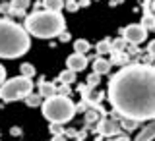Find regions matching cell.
Masks as SVG:
<instances>
[{
    "instance_id": "277c9868",
    "label": "cell",
    "mask_w": 155,
    "mask_h": 141,
    "mask_svg": "<svg viewBox=\"0 0 155 141\" xmlns=\"http://www.w3.org/2000/svg\"><path fill=\"white\" fill-rule=\"evenodd\" d=\"M41 108H43V116L48 122L54 124H66L76 114V104L66 95H56V93L47 97L41 103Z\"/></svg>"
},
{
    "instance_id": "4316f807",
    "label": "cell",
    "mask_w": 155,
    "mask_h": 141,
    "mask_svg": "<svg viewBox=\"0 0 155 141\" xmlns=\"http://www.w3.org/2000/svg\"><path fill=\"white\" fill-rule=\"evenodd\" d=\"M147 52H149V56H155V41H151L147 45Z\"/></svg>"
},
{
    "instance_id": "3957f363",
    "label": "cell",
    "mask_w": 155,
    "mask_h": 141,
    "mask_svg": "<svg viewBox=\"0 0 155 141\" xmlns=\"http://www.w3.org/2000/svg\"><path fill=\"white\" fill-rule=\"evenodd\" d=\"M64 27H66L64 16L60 12H52V10L35 12L25 19V31L39 39L56 37L60 31H64Z\"/></svg>"
},
{
    "instance_id": "836d02e7",
    "label": "cell",
    "mask_w": 155,
    "mask_h": 141,
    "mask_svg": "<svg viewBox=\"0 0 155 141\" xmlns=\"http://www.w3.org/2000/svg\"><path fill=\"white\" fill-rule=\"evenodd\" d=\"M76 130H66V135H70V137H76Z\"/></svg>"
},
{
    "instance_id": "44dd1931",
    "label": "cell",
    "mask_w": 155,
    "mask_h": 141,
    "mask_svg": "<svg viewBox=\"0 0 155 141\" xmlns=\"http://www.w3.org/2000/svg\"><path fill=\"white\" fill-rule=\"evenodd\" d=\"M99 112H101V110H99ZM101 114H103V112H101ZM101 114H97V108H95V110H87V112H85V120H87V124L97 122Z\"/></svg>"
},
{
    "instance_id": "9c48e42d",
    "label": "cell",
    "mask_w": 155,
    "mask_h": 141,
    "mask_svg": "<svg viewBox=\"0 0 155 141\" xmlns=\"http://www.w3.org/2000/svg\"><path fill=\"white\" fill-rule=\"evenodd\" d=\"M155 139V118L151 120V124H147L145 128L136 135L134 141H153Z\"/></svg>"
},
{
    "instance_id": "1f68e13d",
    "label": "cell",
    "mask_w": 155,
    "mask_h": 141,
    "mask_svg": "<svg viewBox=\"0 0 155 141\" xmlns=\"http://www.w3.org/2000/svg\"><path fill=\"white\" fill-rule=\"evenodd\" d=\"M78 6H80V8H87V6H89V0H80Z\"/></svg>"
},
{
    "instance_id": "5bb4252c",
    "label": "cell",
    "mask_w": 155,
    "mask_h": 141,
    "mask_svg": "<svg viewBox=\"0 0 155 141\" xmlns=\"http://www.w3.org/2000/svg\"><path fill=\"white\" fill-rule=\"evenodd\" d=\"M97 54H110V50H113V43L109 41V39H103V41L97 43Z\"/></svg>"
},
{
    "instance_id": "ac0fdd59",
    "label": "cell",
    "mask_w": 155,
    "mask_h": 141,
    "mask_svg": "<svg viewBox=\"0 0 155 141\" xmlns=\"http://www.w3.org/2000/svg\"><path fill=\"white\" fill-rule=\"evenodd\" d=\"M58 81H62V83H74V81H76V72L66 68V70L58 75Z\"/></svg>"
},
{
    "instance_id": "ab89813d",
    "label": "cell",
    "mask_w": 155,
    "mask_h": 141,
    "mask_svg": "<svg viewBox=\"0 0 155 141\" xmlns=\"http://www.w3.org/2000/svg\"><path fill=\"white\" fill-rule=\"evenodd\" d=\"M66 2H68V0H66Z\"/></svg>"
},
{
    "instance_id": "7a4b0ae2",
    "label": "cell",
    "mask_w": 155,
    "mask_h": 141,
    "mask_svg": "<svg viewBox=\"0 0 155 141\" xmlns=\"http://www.w3.org/2000/svg\"><path fill=\"white\" fill-rule=\"evenodd\" d=\"M31 46L29 33L19 23L4 18L0 19V58H19Z\"/></svg>"
},
{
    "instance_id": "e0dca14e",
    "label": "cell",
    "mask_w": 155,
    "mask_h": 141,
    "mask_svg": "<svg viewBox=\"0 0 155 141\" xmlns=\"http://www.w3.org/2000/svg\"><path fill=\"white\" fill-rule=\"evenodd\" d=\"M23 99H25V104H27V106H39V104L43 103V101H41L43 97L39 95V93H33V91H31V93H27Z\"/></svg>"
},
{
    "instance_id": "9a60e30c",
    "label": "cell",
    "mask_w": 155,
    "mask_h": 141,
    "mask_svg": "<svg viewBox=\"0 0 155 141\" xmlns=\"http://www.w3.org/2000/svg\"><path fill=\"white\" fill-rule=\"evenodd\" d=\"M41 6H45L47 10H52V12H60L64 8V0H43Z\"/></svg>"
},
{
    "instance_id": "e575fe53",
    "label": "cell",
    "mask_w": 155,
    "mask_h": 141,
    "mask_svg": "<svg viewBox=\"0 0 155 141\" xmlns=\"http://www.w3.org/2000/svg\"><path fill=\"white\" fill-rule=\"evenodd\" d=\"M12 135H19V128H12Z\"/></svg>"
},
{
    "instance_id": "d590c367",
    "label": "cell",
    "mask_w": 155,
    "mask_h": 141,
    "mask_svg": "<svg viewBox=\"0 0 155 141\" xmlns=\"http://www.w3.org/2000/svg\"><path fill=\"white\" fill-rule=\"evenodd\" d=\"M149 4H151V6H149V8H151V12L155 14V0H151V2H149Z\"/></svg>"
},
{
    "instance_id": "30bf717a",
    "label": "cell",
    "mask_w": 155,
    "mask_h": 141,
    "mask_svg": "<svg viewBox=\"0 0 155 141\" xmlns=\"http://www.w3.org/2000/svg\"><path fill=\"white\" fill-rule=\"evenodd\" d=\"M29 6H31V0H12V4H10V12L16 14V16H23Z\"/></svg>"
},
{
    "instance_id": "4fadbf2b",
    "label": "cell",
    "mask_w": 155,
    "mask_h": 141,
    "mask_svg": "<svg viewBox=\"0 0 155 141\" xmlns=\"http://www.w3.org/2000/svg\"><path fill=\"white\" fill-rule=\"evenodd\" d=\"M142 25H143L145 29H147V31H149V29H153V27H155V14H153V12H149V10H145V12H143V18H142Z\"/></svg>"
},
{
    "instance_id": "cb8c5ba5",
    "label": "cell",
    "mask_w": 155,
    "mask_h": 141,
    "mask_svg": "<svg viewBox=\"0 0 155 141\" xmlns=\"http://www.w3.org/2000/svg\"><path fill=\"white\" fill-rule=\"evenodd\" d=\"M78 8H80V6H78L76 0H68V2H66V10H68V12H78Z\"/></svg>"
},
{
    "instance_id": "74e56055",
    "label": "cell",
    "mask_w": 155,
    "mask_h": 141,
    "mask_svg": "<svg viewBox=\"0 0 155 141\" xmlns=\"http://www.w3.org/2000/svg\"><path fill=\"white\" fill-rule=\"evenodd\" d=\"M153 31H155V27H153Z\"/></svg>"
},
{
    "instance_id": "5b68a950",
    "label": "cell",
    "mask_w": 155,
    "mask_h": 141,
    "mask_svg": "<svg viewBox=\"0 0 155 141\" xmlns=\"http://www.w3.org/2000/svg\"><path fill=\"white\" fill-rule=\"evenodd\" d=\"M33 91V81L31 77H25V75H16L12 79H4L0 83V99L4 103H12V101H18V99H23L27 93Z\"/></svg>"
},
{
    "instance_id": "4dcf8cb0",
    "label": "cell",
    "mask_w": 155,
    "mask_h": 141,
    "mask_svg": "<svg viewBox=\"0 0 155 141\" xmlns=\"http://www.w3.org/2000/svg\"><path fill=\"white\" fill-rule=\"evenodd\" d=\"M52 141H66V135H62V133H56L54 137H52Z\"/></svg>"
},
{
    "instance_id": "f35d334b",
    "label": "cell",
    "mask_w": 155,
    "mask_h": 141,
    "mask_svg": "<svg viewBox=\"0 0 155 141\" xmlns=\"http://www.w3.org/2000/svg\"><path fill=\"white\" fill-rule=\"evenodd\" d=\"M2 2H4V0H2Z\"/></svg>"
},
{
    "instance_id": "2e32d148",
    "label": "cell",
    "mask_w": 155,
    "mask_h": 141,
    "mask_svg": "<svg viewBox=\"0 0 155 141\" xmlns=\"http://www.w3.org/2000/svg\"><path fill=\"white\" fill-rule=\"evenodd\" d=\"M118 118H120V128H122V130H128V132H132V130H136V128H138V120H132V118H124V116H118Z\"/></svg>"
},
{
    "instance_id": "7c38bea8",
    "label": "cell",
    "mask_w": 155,
    "mask_h": 141,
    "mask_svg": "<svg viewBox=\"0 0 155 141\" xmlns=\"http://www.w3.org/2000/svg\"><path fill=\"white\" fill-rule=\"evenodd\" d=\"M54 93H56V85L51 83V81L41 79V83H39V95H41L43 99H47V97H51V95H54Z\"/></svg>"
},
{
    "instance_id": "603a6c76",
    "label": "cell",
    "mask_w": 155,
    "mask_h": 141,
    "mask_svg": "<svg viewBox=\"0 0 155 141\" xmlns=\"http://www.w3.org/2000/svg\"><path fill=\"white\" fill-rule=\"evenodd\" d=\"M126 45H128V43H126V41H124V37H122V39H118V41H114V43H113V50H122Z\"/></svg>"
},
{
    "instance_id": "7402d4cb",
    "label": "cell",
    "mask_w": 155,
    "mask_h": 141,
    "mask_svg": "<svg viewBox=\"0 0 155 141\" xmlns=\"http://www.w3.org/2000/svg\"><path fill=\"white\" fill-rule=\"evenodd\" d=\"M99 83H101V75L95 74V72H93L89 77H87V85H89V87H97Z\"/></svg>"
},
{
    "instance_id": "8992f818",
    "label": "cell",
    "mask_w": 155,
    "mask_h": 141,
    "mask_svg": "<svg viewBox=\"0 0 155 141\" xmlns=\"http://www.w3.org/2000/svg\"><path fill=\"white\" fill-rule=\"evenodd\" d=\"M122 37L130 45H140V43H143L145 39H147V29H145L142 23H132V25L122 29Z\"/></svg>"
},
{
    "instance_id": "ffe728a7",
    "label": "cell",
    "mask_w": 155,
    "mask_h": 141,
    "mask_svg": "<svg viewBox=\"0 0 155 141\" xmlns=\"http://www.w3.org/2000/svg\"><path fill=\"white\" fill-rule=\"evenodd\" d=\"M21 75H25V77H33L35 75V68H33L31 64H21Z\"/></svg>"
},
{
    "instance_id": "83f0119b",
    "label": "cell",
    "mask_w": 155,
    "mask_h": 141,
    "mask_svg": "<svg viewBox=\"0 0 155 141\" xmlns=\"http://www.w3.org/2000/svg\"><path fill=\"white\" fill-rule=\"evenodd\" d=\"M85 108H87V103H85V101H84V103H80V104H76V112H78V110H80V112H84Z\"/></svg>"
},
{
    "instance_id": "6da1fadb",
    "label": "cell",
    "mask_w": 155,
    "mask_h": 141,
    "mask_svg": "<svg viewBox=\"0 0 155 141\" xmlns=\"http://www.w3.org/2000/svg\"><path fill=\"white\" fill-rule=\"evenodd\" d=\"M109 103L114 112L138 122L155 118V66L128 64L109 81Z\"/></svg>"
},
{
    "instance_id": "52a82bcc",
    "label": "cell",
    "mask_w": 155,
    "mask_h": 141,
    "mask_svg": "<svg viewBox=\"0 0 155 141\" xmlns=\"http://www.w3.org/2000/svg\"><path fill=\"white\" fill-rule=\"evenodd\" d=\"M95 133L103 135V137H113V135H120L122 133V128L116 120H101L99 126L93 130Z\"/></svg>"
},
{
    "instance_id": "8d00e7d4",
    "label": "cell",
    "mask_w": 155,
    "mask_h": 141,
    "mask_svg": "<svg viewBox=\"0 0 155 141\" xmlns=\"http://www.w3.org/2000/svg\"><path fill=\"white\" fill-rule=\"evenodd\" d=\"M114 2H116V4H120V2H124V0H114Z\"/></svg>"
},
{
    "instance_id": "f546056e",
    "label": "cell",
    "mask_w": 155,
    "mask_h": 141,
    "mask_svg": "<svg viewBox=\"0 0 155 141\" xmlns=\"http://www.w3.org/2000/svg\"><path fill=\"white\" fill-rule=\"evenodd\" d=\"M4 79H6V70H4V66L0 64V83H2Z\"/></svg>"
},
{
    "instance_id": "d6a6232c",
    "label": "cell",
    "mask_w": 155,
    "mask_h": 141,
    "mask_svg": "<svg viewBox=\"0 0 155 141\" xmlns=\"http://www.w3.org/2000/svg\"><path fill=\"white\" fill-rule=\"evenodd\" d=\"M114 141H130V137H128V135H122V133H120L118 137H114Z\"/></svg>"
},
{
    "instance_id": "484cf974",
    "label": "cell",
    "mask_w": 155,
    "mask_h": 141,
    "mask_svg": "<svg viewBox=\"0 0 155 141\" xmlns=\"http://www.w3.org/2000/svg\"><path fill=\"white\" fill-rule=\"evenodd\" d=\"M56 37L60 39L62 43H68V41H70V33H68V31H60V33H58Z\"/></svg>"
},
{
    "instance_id": "f1b7e54d",
    "label": "cell",
    "mask_w": 155,
    "mask_h": 141,
    "mask_svg": "<svg viewBox=\"0 0 155 141\" xmlns=\"http://www.w3.org/2000/svg\"><path fill=\"white\" fill-rule=\"evenodd\" d=\"M85 137H87V132H78V133H76V139H78V141H84Z\"/></svg>"
},
{
    "instance_id": "ba28073f",
    "label": "cell",
    "mask_w": 155,
    "mask_h": 141,
    "mask_svg": "<svg viewBox=\"0 0 155 141\" xmlns=\"http://www.w3.org/2000/svg\"><path fill=\"white\" fill-rule=\"evenodd\" d=\"M66 66H68V70H74L76 74H78V72H84L87 68V56L81 54V52H74V54L68 56Z\"/></svg>"
},
{
    "instance_id": "8fae6325",
    "label": "cell",
    "mask_w": 155,
    "mask_h": 141,
    "mask_svg": "<svg viewBox=\"0 0 155 141\" xmlns=\"http://www.w3.org/2000/svg\"><path fill=\"white\" fill-rule=\"evenodd\" d=\"M93 72L99 75H105L110 72V62L105 60V58H95L93 60Z\"/></svg>"
},
{
    "instance_id": "d6986e66",
    "label": "cell",
    "mask_w": 155,
    "mask_h": 141,
    "mask_svg": "<svg viewBox=\"0 0 155 141\" xmlns=\"http://www.w3.org/2000/svg\"><path fill=\"white\" fill-rule=\"evenodd\" d=\"M89 48H91V45H89V41H85V39H78V41L74 43V52H81V54H85Z\"/></svg>"
},
{
    "instance_id": "d4e9b609",
    "label": "cell",
    "mask_w": 155,
    "mask_h": 141,
    "mask_svg": "<svg viewBox=\"0 0 155 141\" xmlns=\"http://www.w3.org/2000/svg\"><path fill=\"white\" fill-rule=\"evenodd\" d=\"M51 132L52 133H62V132H64V130H62V124H54V122H51Z\"/></svg>"
}]
</instances>
